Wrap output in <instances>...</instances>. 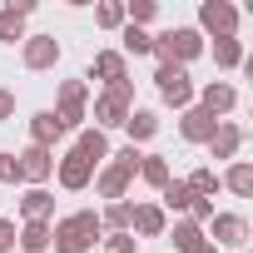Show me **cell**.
Wrapping results in <instances>:
<instances>
[{"label":"cell","instance_id":"obj_28","mask_svg":"<svg viewBox=\"0 0 253 253\" xmlns=\"http://www.w3.org/2000/svg\"><path fill=\"white\" fill-rule=\"evenodd\" d=\"M213 65H218V70H238V65H243V40H238V35L213 40Z\"/></svg>","mask_w":253,"mask_h":253},{"label":"cell","instance_id":"obj_26","mask_svg":"<svg viewBox=\"0 0 253 253\" xmlns=\"http://www.w3.org/2000/svg\"><path fill=\"white\" fill-rule=\"evenodd\" d=\"M119 40H124V50H119L124 60H129V55H154V35H149V30H139V25H124V30H119Z\"/></svg>","mask_w":253,"mask_h":253},{"label":"cell","instance_id":"obj_16","mask_svg":"<svg viewBox=\"0 0 253 253\" xmlns=\"http://www.w3.org/2000/svg\"><path fill=\"white\" fill-rule=\"evenodd\" d=\"M164 228H169V218H164L159 204H134V213H129V233H139V238H159Z\"/></svg>","mask_w":253,"mask_h":253},{"label":"cell","instance_id":"obj_24","mask_svg":"<svg viewBox=\"0 0 253 253\" xmlns=\"http://www.w3.org/2000/svg\"><path fill=\"white\" fill-rule=\"evenodd\" d=\"M159 199H164L159 209H169V213H189V204H194V194H189L184 179H169V184L159 189Z\"/></svg>","mask_w":253,"mask_h":253},{"label":"cell","instance_id":"obj_15","mask_svg":"<svg viewBox=\"0 0 253 253\" xmlns=\"http://www.w3.org/2000/svg\"><path fill=\"white\" fill-rule=\"evenodd\" d=\"M89 80H104V89L119 84V80H129V60H124L119 50H99L94 65H89Z\"/></svg>","mask_w":253,"mask_h":253},{"label":"cell","instance_id":"obj_30","mask_svg":"<svg viewBox=\"0 0 253 253\" xmlns=\"http://www.w3.org/2000/svg\"><path fill=\"white\" fill-rule=\"evenodd\" d=\"M184 184H189V194H194V199H213V194H218V189H223V184H218V174H213V169H194V174H189V179H184Z\"/></svg>","mask_w":253,"mask_h":253},{"label":"cell","instance_id":"obj_1","mask_svg":"<svg viewBox=\"0 0 253 253\" xmlns=\"http://www.w3.org/2000/svg\"><path fill=\"white\" fill-rule=\"evenodd\" d=\"M99 238H104V228H99V213L94 209H80V213H65L60 223H50L55 253H89Z\"/></svg>","mask_w":253,"mask_h":253},{"label":"cell","instance_id":"obj_38","mask_svg":"<svg viewBox=\"0 0 253 253\" xmlns=\"http://www.w3.org/2000/svg\"><path fill=\"white\" fill-rule=\"evenodd\" d=\"M194 253H218V248H213V243H204V248H194Z\"/></svg>","mask_w":253,"mask_h":253},{"label":"cell","instance_id":"obj_21","mask_svg":"<svg viewBox=\"0 0 253 253\" xmlns=\"http://www.w3.org/2000/svg\"><path fill=\"white\" fill-rule=\"evenodd\" d=\"M218 184H223L233 199H253V164H248V159H233L228 174H218Z\"/></svg>","mask_w":253,"mask_h":253},{"label":"cell","instance_id":"obj_18","mask_svg":"<svg viewBox=\"0 0 253 253\" xmlns=\"http://www.w3.org/2000/svg\"><path fill=\"white\" fill-rule=\"evenodd\" d=\"M238 149H243V124L218 119V129H213V139H209V154H213V159H233Z\"/></svg>","mask_w":253,"mask_h":253},{"label":"cell","instance_id":"obj_9","mask_svg":"<svg viewBox=\"0 0 253 253\" xmlns=\"http://www.w3.org/2000/svg\"><path fill=\"white\" fill-rule=\"evenodd\" d=\"M20 60H25V70H55L60 65V40L55 35H25L20 40Z\"/></svg>","mask_w":253,"mask_h":253},{"label":"cell","instance_id":"obj_7","mask_svg":"<svg viewBox=\"0 0 253 253\" xmlns=\"http://www.w3.org/2000/svg\"><path fill=\"white\" fill-rule=\"evenodd\" d=\"M213 35V40H228L238 35V5H228V0H204L199 5V35Z\"/></svg>","mask_w":253,"mask_h":253},{"label":"cell","instance_id":"obj_17","mask_svg":"<svg viewBox=\"0 0 253 253\" xmlns=\"http://www.w3.org/2000/svg\"><path fill=\"white\" fill-rule=\"evenodd\" d=\"M65 139V124L55 119V109H40V114H30V144H40V149H55Z\"/></svg>","mask_w":253,"mask_h":253},{"label":"cell","instance_id":"obj_3","mask_svg":"<svg viewBox=\"0 0 253 253\" xmlns=\"http://www.w3.org/2000/svg\"><path fill=\"white\" fill-rule=\"evenodd\" d=\"M154 55H159V65H179V70H189V65L204 55V35H199L194 25H174V30L154 35Z\"/></svg>","mask_w":253,"mask_h":253},{"label":"cell","instance_id":"obj_33","mask_svg":"<svg viewBox=\"0 0 253 253\" xmlns=\"http://www.w3.org/2000/svg\"><path fill=\"white\" fill-rule=\"evenodd\" d=\"M104 253H139L134 233H104Z\"/></svg>","mask_w":253,"mask_h":253},{"label":"cell","instance_id":"obj_8","mask_svg":"<svg viewBox=\"0 0 253 253\" xmlns=\"http://www.w3.org/2000/svg\"><path fill=\"white\" fill-rule=\"evenodd\" d=\"M209 243L223 253V248H243L248 243V218L243 213H213L209 218Z\"/></svg>","mask_w":253,"mask_h":253},{"label":"cell","instance_id":"obj_29","mask_svg":"<svg viewBox=\"0 0 253 253\" xmlns=\"http://www.w3.org/2000/svg\"><path fill=\"white\" fill-rule=\"evenodd\" d=\"M25 253H45L50 248V223H20V238H15Z\"/></svg>","mask_w":253,"mask_h":253},{"label":"cell","instance_id":"obj_2","mask_svg":"<svg viewBox=\"0 0 253 253\" xmlns=\"http://www.w3.org/2000/svg\"><path fill=\"white\" fill-rule=\"evenodd\" d=\"M139 159H144V149H134V144L114 149V154L104 159V169L94 174V189H99V199L119 204L124 194H129V184H134V174H139Z\"/></svg>","mask_w":253,"mask_h":253},{"label":"cell","instance_id":"obj_32","mask_svg":"<svg viewBox=\"0 0 253 253\" xmlns=\"http://www.w3.org/2000/svg\"><path fill=\"white\" fill-rule=\"evenodd\" d=\"M154 15H159V0H129V5H124V25H139L144 30Z\"/></svg>","mask_w":253,"mask_h":253},{"label":"cell","instance_id":"obj_20","mask_svg":"<svg viewBox=\"0 0 253 253\" xmlns=\"http://www.w3.org/2000/svg\"><path fill=\"white\" fill-rule=\"evenodd\" d=\"M124 134H129V144L139 149L144 139L159 134V114H154V109H129V119H124Z\"/></svg>","mask_w":253,"mask_h":253},{"label":"cell","instance_id":"obj_22","mask_svg":"<svg viewBox=\"0 0 253 253\" xmlns=\"http://www.w3.org/2000/svg\"><path fill=\"white\" fill-rule=\"evenodd\" d=\"M20 213H25V223H50V213H55V194H50V189H25Z\"/></svg>","mask_w":253,"mask_h":253},{"label":"cell","instance_id":"obj_25","mask_svg":"<svg viewBox=\"0 0 253 253\" xmlns=\"http://www.w3.org/2000/svg\"><path fill=\"white\" fill-rule=\"evenodd\" d=\"M169 238H174V248H179V253H194V248H204V243H209V238H204V228H199L194 218H179Z\"/></svg>","mask_w":253,"mask_h":253},{"label":"cell","instance_id":"obj_4","mask_svg":"<svg viewBox=\"0 0 253 253\" xmlns=\"http://www.w3.org/2000/svg\"><path fill=\"white\" fill-rule=\"evenodd\" d=\"M129 109H134V80L109 84V89L94 99V129H99V134H104V129H124Z\"/></svg>","mask_w":253,"mask_h":253},{"label":"cell","instance_id":"obj_6","mask_svg":"<svg viewBox=\"0 0 253 253\" xmlns=\"http://www.w3.org/2000/svg\"><path fill=\"white\" fill-rule=\"evenodd\" d=\"M154 84H159V99L169 104V109H189L194 104V80H189V70H179V65H159L154 70Z\"/></svg>","mask_w":253,"mask_h":253},{"label":"cell","instance_id":"obj_36","mask_svg":"<svg viewBox=\"0 0 253 253\" xmlns=\"http://www.w3.org/2000/svg\"><path fill=\"white\" fill-rule=\"evenodd\" d=\"M15 238H20L15 218H0V253H10V248H15Z\"/></svg>","mask_w":253,"mask_h":253},{"label":"cell","instance_id":"obj_35","mask_svg":"<svg viewBox=\"0 0 253 253\" xmlns=\"http://www.w3.org/2000/svg\"><path fill=\"white\" fill-rule=\"evenodd\" d=\"M189 218H194V223L204 228V223L213 218V199H194V204H189Z\"/></svg>","mask_w":253,"mask_h":253},{"label":"cell","instance_id":"obj_10","mask_svg":"<svg viewBox=\"0 0 253 253\" xmlns=\"http://www.w3.org/2000/svg\"><path fill=\"white\" fill-rule=\"evenodd\" d=\"M15 159H20V184H30V189H45V179L55 174V149L30 144V149H20Z\"/></svg>","mask_w":253,"mask_h":253},{"label":"cell","instance_id":"obj_23","mask_svg":"<svg viewBox=\"0 0 253 253\" xmlns=\"http://www.w3.org/2000/svg\"><path fill=\"white\" fill-rule=\"evenodd\" d=\"M134 179H144L149 189H164V184L174 179V169H169V159H164V154H144V159H139V174H134Z\"/></svg>","mask_w":253,"mask_h":253},{"label":"cell","instance_id":"obj_37","mask_svg":"<svg viewBox=\"0 0 253 253\" xmlns=\"http://www.w3.org/2000/svg\"><path fill=\"white\" fill-rule=\"evenodd\" d=\"M0 119H15V94L0 89Z\"/></svg>","mask_w":253,"mask_h":253},{"label":"cell","instance_id":"obj_34","mask_svg":"<svg viewBox=\"0 0 253 253\" xmlns=\"http://www.w3.org/2000/svg\"><path fill=\"white\" fill-rule=\"evenodd\" d=\"M0 184H20V159L0 149Z\"/></svg>","mask_w":253,"mask_h":253},{"label":"cell","instance_id":"obj_19","mask_svg":"<svg viewBox=\"0 0 253 253\" xmlns=\"http://www.w3.org/2000/svg\"><path fill=\"white\" fill-rule=\"evenodd\" d=\"M75 154H80V159H89V164L99 169V164L109 159V134H99L94 124H89V129H80V139H75Z\"/></svg>","mask_w":253,"mask_h":253},{"label":"cell","instance_id":"obj_12","mask_svg":"<svg viewBox=\"0 0 253 253\" xmlns=\"http://www.w3.org/2000/svg\"><path fill=\"white\" fill-rule=\"evenodd\" d=\"M55 179H60L70 194H80V189H89V184H94V164H89V159H80V154L70 149L65 159H55Z\"/></svg>","mask_w":253,"mask_h":253},{"label":"cell","instance_id":"obj_31","mask_svg":"<svg viewBox=\"0 0 253 253\" xmlns=\"http://www.w3.org/2000/svg\"><path fill=\"white\" fill-rule=\"evenodd\" d=\"M94 25L99 30H124V0H104V5H94Z\"/></svg>","mask_w":253,"mask_h":253},{"label":"cell","instance_id":"obj_5","mask_svg":"<svg viewBox=\"0 0 253 253\" xmlns=\"http://www.w3.org/2000/svg\"><path fill=\"white\" fill-rule=\"evenodd\" d=\"M55 119L65 124V134H70V129H84V119H89V84H84V80H65V84H60Z\"/></svg>","mask_w":253,"mask_h":253},{"label":"cell","instance_id":"obj_13","mask_svg":"<svg viewBox=\"0 0 253 253\" xmlns=\"http://www.w3.org/2000/svg\"><path fill=\"white\" fill-rule=\"evenodd\" d=\"M35 15V0H15V5H0V45L25 40V20Z\"/></svg>","mask_w":253,"mask_h":253},{"label":"cell","instance_id":"obj_27","mask_svg":"<svg viewBox=\"0 0 253 253\" xmlns=\"http://www.w3.org/2000/svg\"><path fill=\"white\" fill-rule=\"evenodd\" d=\"M129 213H134V204H104V213H99V228L104 233H129Z\"/></svg>","mask_w":253,"mask_h":253},{"label":"cell","instance_id":"obj_14","mask_svg":"<svg viewBox=\"0 0 253 253\" xmlns=\"http://www.w3.org/2000/svg\"><path fill=\"white\" fill-rule=\"evenodd\" d=\"M213 129H218V119H213L209 109H199V104H189V109H184V119H179V134H184L189 144H209V139H213Z\"/></svg>","mask_w":253,"mask_h":253},{"label":"cell","instance_id":"obj_11","mask_svg":"<svg viewBox=\"0 0 253 253\" xmlns=\"http://www.w3.org/2000/svg\"><path fill=\"white\" fill-rule=\"evenodd\" d=\"M194 104H199V109H209L213 119H223V114H233L238 89H233V84H223V80H209L204 89H194Z\"/></svg>","mask_w":253,"mask_h":253}]
</instances>
